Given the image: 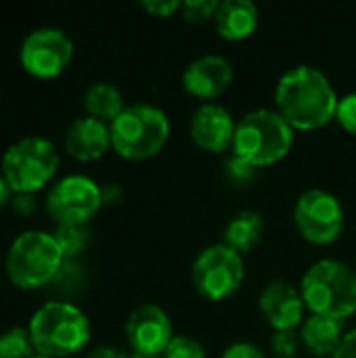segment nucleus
Wrapping results in <instances>:
<instances>
[{"instance_id": "423d86ee", "label": "nucleus", "mask_w": 356, "mask_h": 358, "mask_svg": "<svg viewBox=\"0 0 356 358\" xmlns=\"http://www.w3.org/2000/svg\"><path fill=\"white\" fill-rule=\"evenodd\" d=\"M65 258L52 233L23 231L10 243L4 271L19 289H38L50 283L63 268Z\"/></svg>"}, {"instance_id": "2eb2a0df", "label": "nucleus", "mask_w": 356, "mask_h": 358, "mask_svg": "<svg viewBox=\"0 0 356 358\" xmlns=\"http://www.w3.org/2000/svg\"><path fill=\"white\" fill-rule=\"evenodd\" d=\"M233 65L220 55H204L191 61L183 73V88L201 101L218 99L231 86Z\"/></svg>"}, {"instance_id": "412c9836", "label": "nucleus", "mask_w": 356, "mask_h": 358, "mask_svg": "<svg viewBox=\"0 0 356 358\" xmlns=\"http://www.w3.org/2000/svg\"><path fill=\"white\" fill-rule=\"evenodd\" d=\"M36 355L29 331L10 327L0 334V358H31Z\"/></svg>"}, {"instance_id": "bb28decb", "label": "nucleus", "mask_w": 356, "mask_h": 358, "mask_svg": "<svg viewBox=\"0 0 356 358\" xmlns=\"http://www.w3.org/2000/svg\"><path fill=\"white\" fill-rule=\"evenodd\" d=\"M227 176L233 185H248L252 182V178L256 176V168L250 166L248 162L239 159V157H231L227 162Z\"/></svg>"}, {"instance_id": "ddd939ff", "label": "nucleus", "mask_w": 356, "mask_h": 358, "mask_svg": "<svg viewBox=\"0 0 356 358\" xmlns=\"http://www.w3.org/2000/svg\"><path fill=\"white\" fill-rule=\"evenodd\" d=\"M258 306L275 331H296L304 323V298L287 281L269 283L258 298Z\"/></svg>"}, {"instance_id": "6e6552de", "label": "nucleus", "mask_w": 356, "mask_h": 358, "mask_svg": "<svg viewBox=\"0 0 356 358\" xmlns=\"http://www.w3.org/2000/svg\"><path fill=\"white\" fill-rule=\"evenodd\" d=\"M193 285L210 302H225L235 296L243 283V258L225 243L206 248L193 262Z\"/></svg>"}, {"instance_id": "dca6fc26", "label": "nucleus", "mask_w": 356, "mask_h": 358, "mask_svg": "<svg viewBox=\"0 0 356 358\" xmlns=\"http://www.w3.org/2000/svg\"><path fill=\"white\" fill-rule=\"evenodd\" d=\"M63 145L71 157L80 162H94L103 157L111 147L109 124L94 120L90 115L76 117L65 130Z\"/></svg>"}, {"instance_id": "cd10ccee", "label": "nucleus", "mask_w": 356, "mask_h": 358, "mask_svg": "<svg viewBox=\"0 0 356 358\" xmlns=\"http://www.w3.org/2000/svg\"><path fill=\"white\" fill-rule=\"evenodd\" d=\"M141 8L145 13H149L151 17L166 19V17L176 15L183 8V2L180 0H143L141 2Z\"/></svg>"}, {"instance_id": "b1692460", "label": "nucleus", "mask_w": 356, "mask_h": 358, "mask_svg": "<svg viewBox=\"0 0 356 358\" xmlns=\"http://www.w3.org/2000/svg\"><path fill=\"white\" fill-rule=\"evenodd\" d=\"M218 6H220V2H216V0H187V2H183L180 13L191 23H204V21H214Z\"/></svg>"}, {"instance_id": "7ed1b4c3", "label": "nucleus", "mask_w": 356, "mask_h": 358, "mask_svg": "<svg viewBox=\"0 0 356 358\" xmlns=\"http://www.w3.org/2000/svg\"><path fill=\"white\" fill-rule=\"evenodd\" d=\"M300 294L311 315L346 321L356 313V271L342 260H319L304 273Z\"/></svg>"}, {"instance_id": "9b49d317", "label": "nucleus", "mask_w": 356, "mask_h": 358, "mask_svg": "<svg viewBox=\"0 0 356 358\" xmlns=\"http://www.w3.org/2000/svg\"><path fill=\"white\" fill-rule=\"evenodd\" d=\"M71 57L73 42L59 27H38L29 31L19 50L23 69L44 80L61 76L71 63Z\"/></svg>"}, {"instance_id": "c85d7f7f", "label": "nucleus", "mask_w": 356, "mask_h": 358, "mask_svg": "<svg viewBox=\"0 0 356 358\" xmlns=\"http://www.w3.org/2000/svg\"><path fill=\"white\" fill-rule=\"evenodd\" d=\"M222 358H266V357H264V352H262L258 346H254V344H250V342H235V344H231V346L222 352Z\"/></svg>"}, {"instance_id": "f3484780", "label": "nucleus", "mask_w": 356, "mask_h": 358, "mask_svg": "<svg viewBox=\"0 0 356 358\" xmlns=\"http://www.w3.org/2000/svg\"><path fill=\"white\" fill-rule=\"evenodd\" d=\"M260 13L250 0H225L214 15L216 34L229 42H241L258 29Z\"/></svg>"}, {"instance_id": "9d476101", "label": "nucleus", "mask_w": 356, "mask_h": 358, "mask_svg": "<svg viewBox=\"0 0 356 358\" xmlns=\"http://www.w3.org/2000/svg\"><path fill=\"white\" fill-rule=\"evenodd\" d=\"M294 222L300 237L313 245H332L344 231V208L327 191H304L294 206Z\"/></svg>"}, {"instance_id": "473e14b6", "label": "nucleus", "mask_w": 356, "mask_h": 358, "mask_svg": "<svg viewBox=\"0 0 356 358\" xmlns=\"http://www.w3.org/2000/svg\"><path fill=\"white\" fill-rule=\"evenodd\" d=\"M10 187H8V182H6V178L2 176V172H0V208H4L8 201H10Z\"/></svg>"}, {"instance_id": "4468645a", "label": "nucleus", "mask_w": 356, "mask_h": 358, "mask_svg": "<svg viewBox=\"0 0 356 358\" xmlns=\"http://www.w3.org/2000/svg\"><path fill=\"white\" fill-rule=\"evenodd\" d=\"M235 128L237 122L233 120V115L216 103L199 105L191 115V124H189L193 143L210 153H222L231 149L235 138Z\"/></svg>"}, {"instance_id": "39448f33", "label": "nucleus", "mask_w": 356, "mask_h": 358, "mask_svg": "<svg viewBox=\"0 0 356 358\" xmlns=\"http://www.w3.org/2000/svg\"><path fill=\"white\" fill-rule=\"evenodd\" d=\"M113 151L130 162H143L157 155L170 138L168 115L153 105H128L111 124Z\"/></svg>"}, {"instance_id": "f8f14e48", "label": "nucleus", "mask_w": 356, "mask_h": 358, "mask_svg": "<svg viewBox=\"0 0 356 358\" xmlns=\"http://www.w3.org/2000/svg\"><path fill=\"white\" fill-rule=\"evenodd\" d=\"M126 338L138 357H164L174 338L168 313L157 304H141L126 319Z\"/></svg>"}, {"instance_id": "f257e3e1", "label": "nucleus", "mask_w": 356, "mask_h": 358, "mask_svg": "<svg viewBox=\"0 0 356 358\" xmlns=\"http://www.w3.org/2000/svg\"><path fill=\"white\" fill-rule=\"evenodd\" d=\"M277 113L294 130H319L336 120L338 94L323 71L313 65H298L285 71L275 88Z\"/></svg>"}, {"instance_id": "c756f323", "label": "nucleus", "mask_w": 356, "mask_h": 358, "mask_svg": "<svg viewBox=\"0 0 356 358\" xmlns=\"http://www.w3.org/2000/svg\"><path fill=\"white\" fill-rule=\"evenodd\" d=\"M332 358H356V329L353 331H346L338 352Z\"/></svg>"}, {"instance_id": "393cba45", "label": "nucleus", "mask_w": 356, "mask_h": 358, "mask_svg": "<svg viewBox=\"0 0 356 358\" xmlns=\"http://www.w3.org/2000/svg\"><path fill=\"white\" fill-rule=\"evenodd\" d=\"M300 344V334L296 331H275L271 338V350L275 358H296Z\"/></svg>"}, {"instance_id": "a211bd4d", "label": "nucleus", "mask_w": 356, "mask_h": 358, "mask_svg": "<svg viewBox=\"0 0 356 358\" xmlns=\"http://www.w3.org/2000/svg\"><path fill=\"white\" fill-rule=\"evenodd\" d=\"M346 336L344 321L311 315L300 325V342L313 357H334Z\"/></svg>"}, {"instance_id": "4be33fe9", "label": "nucleus", "mask_w": 356, "mask_h": 358, "mask_svg": "<svg viewBox=\"0 0 356 358\" xmlns=\"http://www.w3.org/2000/svg\"><path fill=\"white\" fill-rule=\"evenodd\" d=\"M52 235H55V239H57L65 260L76 258L88 245V231H86V227H57V231Z\"/></svg>"}, {"instance_id": "2f4dec72", "label": "nucleus", "mask_w": 356, "mask_h": 358, "mask_svg": "<svg viewBox=\"0 0 356 358\" xmlns=\"http://www.w3.org/2000/svg\"><path fill=\"white\" fill-rule=\"evenodd\" d=\"M13 206L21 212H31L34 210V195H27V193H15V199H13Z\"/></svg>"}, {"instance_id": "20e7f679", "label": "nucleus", "mask_w": 356, "mask_h": 358, "mask_svg": "<svg viewBox=\"0 0 356 358\" xmlns=\"http://www.w3.org/2000/svg\"><path fill=\"white\" fill-rule=\"evenodd\" d=\"M294 145V128L277 109H256L245 113L235 128L233 155L250 166L266 168L279 164Z\"/></svg>"}, {"instance_id": "a878e982", "label": "nucleus", "mask_w": 356, "mask_h": 358, "mask_svg": "<svg viewBox=\"0 0 356 358\" xmlns=\"http://www.w3.org/2000/svg\"><path fill=\"white\" fill-rule=\"evenodd\" d=\"M338 124L356 136V92H350L340 99L338 103V113H336Z\"/></svg>"}, {"instance_id": "7c9ffc66", "label": "nucleus", "mask_w": 356, "mask_h": 358, "mask_svg": "<svg viewBox=\"0 0 356 358\" xmlns=\"http://www.w3.org/2000/svg\"><path fill=\"white\" fill-rule=\"evenodd\" d=\"M88 358H132V355H126L124 350H120L115 346H99V348L90 350Z\"/></svg>"}, {"instance_id": "0eeeda50", "label": "nucleus", "mask_w": 356, "mask_h": 358, "mask_svg": "<svg viewBox=\"0 0 356 358\" xmlns=\"http://www.w3.org/2000/svg\"><path fill=\"white\" fill-rule=\"evenodd\" d=\"M0 168L13 193L34 195L55 178L59 149L44 136H23L4 151Z\"/></svg>"}, {"instance_id": "72a5a7b5", "label": "nucleus", "mask_w": 356, "mask_h": 358, "mask_svg": "<svg viewBox=\"0 0 356 358\" xmlns=\"http://www.w3.org/2000/svg\"><path fill=\"white\" fill-rule=\"evenodd\" d=\"M132 358H164V357H138V355H132Z\"/></svg>"}, {"instance_id": "f03ea898", "label": "nucleus", "mask_w": 356, "mask_h": 358, "mask_svg": "<svg viewBox=\"0 0 356 358\" xmlns=\"http://www.w3.org/2000/svg\"><path fill=\"white\" fill-rule=\"evenodd\" d=\"M36 355L65 358L80 352L90 342V321L71 302H46L27 325Z\"/></svg>"}, {"instance_id": "6ab92c4d", "label": "nucleus", "mask_w": 356, "mask_h": 358, "mask_svg": "<svg viewBox=\"0 0 356 358\" xmlns=\"http://www.w3.org/2000/svg\"><path fill=\"white\" fill-rule=\"evenodd\" d=\"M264 237V218L254 210H243L235 214L225 227V245L237 254H248L260 245Z\"/></svg>"}, {"instance_id": "5701e85b", "label": "nucleus", "mask_w": 356, "mask_h": 358, "mask_svg": "<svg viewBox=\"0 0 356 358\" xmlns=\"http://www.w3.org/2000/svg\"><path fill=\"white\" fill-rule=\"evenodd\" d=\"M164 358H206V348L191 336H174Z\"/></svg>"}, {"instance_id": "f704fd0d", "label": "nucleus", "mask_w": 356, "mask_h": 358, "mask_svg": "<svg viewBox=\"0 0 356 358\" xmlns=\"http://www.w3.org/2000/svg\"><path fill=\"white\" fill-rule=\"evenodd\" d=\"M31 358H50V357H42V355H34Z\"/></svg>"}, {"instance_id": "1a4fd4ad", "label": "nucleus", "mask_w": 356, "mask_h": 358, "mask_svg": "<svg viewBox=\"0 0 356 358\" xmlns=\"http://www.w3.org/2000/svg\"><path fill=\"white\" fill-rule=\"evenodd\" d=\"M101 187L84 176L69 174L59 178L46 193V212L59 227H86L103 206Z\"/></svg>"}, {"instance_id": "aec40b11", "label": "nucleus", "mask_w": 356, "mask_h": 358, "mask_svg": "<svg viewBox=\"0 0 356 358\" xmlns=\"http://www.w3.org/2000/svg\"><path fill=\"white\" fill-rule=\"evenodd\" d=\"M84 107L90 117L111 124L124 109V96L111 82H94L84 92Z\"/></svg>"}]
</instances>
